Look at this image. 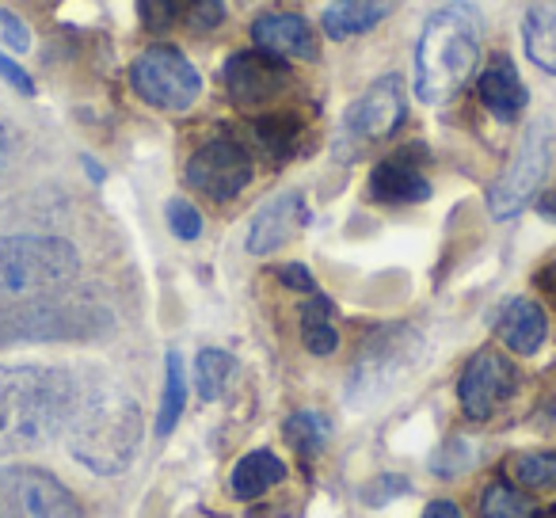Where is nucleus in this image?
I'll return each mask as SVG.
<instances>
[{
	"label": "nucleus",
	"instance_id": "f257e3e1",
	"mask_svg": "<svg viewBox=\"0 0 556 518\" xmlns=\"http://www.w3.org/2000/svg\"><path fill=\"white\" fill-rule=\"evenodd\" d=\"M77 401L80 381L62 366H0V457L65 434Z\"/></svg>",
	"mask_w": 556,
	"mask_h": 518
},
{
	"label": "nucleus",
	"instance_id": "f03ea898",
	"mask_svg": "<svg viewBox=\"0 0 556 518\" xmlns=\"http://www.w3.org/2000/svg\"><path fill=\"white\" fill-rule=\"evenodd\" d=\"M141 408L118 386H100L92 393L80 389V401L65 427L70 454L96 477H115L138 457L141 450Z\"/></svg>",
	"mask_w": 556,
	"mask_h": 518
},
{
	"label": "nucleus",
	"instance_id": "7ed1b4c3",
	"mask_svg": "<svg viewBox=\"0 0 556 518\" xmlns=\"http://www.w3.org/2000/svg\"><path fill=\"white\" fill-rule=\"evenodd\" d=\"M480 62V16L454 0L424 24L416 47V96L424 103H446L469 85Z\"/></svg>",
	"mask_w": 556,
	"mask_h": 518
},
{
	"label": "nucleus",
	"instance_id": "20e7f679",
	"mask_svg": "<svg viewBox=\"0 0 556 518\" xmlns=\"http://www.w3.org/2000/svg\"><path fill=\"white\" fill-rule=\"evenodd\" d=\"M80 271V252L50 232H9L0 237V309L39 302L65 290Z\"/></svg>",
	"mask_w": 556,
	"mask_h": 518
},
{
	"label": "nucleus",
	"instance_id": "39448f33",
	"mask_svg": "<svg viewBox=\"0 0 556 518\" xmlns=\"http://www.w3.org/2000/svg\"><path fill=\"white\" fill-rule=\"evenodd\" d=\"M419 355H424V340H419L416 328H408V325L378 328L355 358V370H351V381H348V401L355 404V408L386 401V396L396 393V386L416 370Z\"/></svg>",
	"mask_w": 556,
	"mask_h": 518
},
{
	"label": "nucleus",
	"instance_id": "423d86ee",
	"mask_svg": "<svg viewBox=\"0 0 556 518\" xmlns=\"http://www.w3.org/2000/svg\"><path fill=\"white\" fill-rule=\"evenodd\" d=\"M111 317L96 305L70 302V298H39V302L0 309V343H35V340H85L108 328Z\"/></svg>",
	"mask_w": 556,
	"mask_h": 518
},
{
	"label": "nucleus",
	"instance_id": "0eeeda50",
	"mask_svg": "<svg viewBox=\"0 0 556 518\" xmlns=\"http://www.w3.org/2000/svg\"><path fill=\"white\" fill-rule=\"evenodd\" d=\"M548 164H553V123H548V118H538V123L522 134L507 172H503L500 184H495L492 194H488L492 217L507 222V217L522 214V210L530 206L533 194L541 191V184H545Z\"/></svg>",
	"mask_w": 556,
	"mask_h": 518
},
{
	"label": "nucleus",
	"instance_id": "6e6552de",
	"mask_svg": "<svg viewBox=\"0 0 556 518\" xmlns=\"http://www.w3.org/2000/svg\"><path fill=\"white\" fill-rule=\"evenodd\" d=\"M130 88L156 111H187L202 96V77L176 47H149L130 65Z\"/></svg>",
	"mask_w": 556,
	"mask_h": 518
},
{
	"label": "nucleus",
	"instance_id": "1a4fd4ad",
	"mask_svg": "<svg viewBox=\"0 0 556 518\" xmlns=\"http://www.w3.org/2000/svg\"><path fill=\"white\" fill-rule=\"evenodd\" d=\"M0 518H85L80 500L47 469H0Z\"/></svg>",
	"mask_w": 556,
	"mask_h": 518
},
{
	"label": "nucleus",
	"instance_id": "9d476101",
	"mask_svg": "<svg viewBox=\"0 0 556 518\" xmlns=\"http://www.w3.org/2000/svg\"><path fill=\"white\" fill-rule=\"evenodd\" d=\"M252 179V153L237 138H210L187 161V184L214 202H229Z\"/></svg>",
	"mask_w": 556,
	"mask_h": 518
},
{
	"label": "nucleus",
	"instance_id": "9b49d317",
	"mask_svg": "<svg viewBox=\"0 0 556 518\" xmlns=\"http://www.w3.org/2000/svg\"><path fill=\"white\" fill-rule=\"evenodd\" d=\"M515 389H518V370L500 351H480V355H472V363L465 366L462 381H457V396H462V408L469 419H492L495 408H500Z\"/></svg>",
	"mask_w": 556,
	"mask_h": 518
},
{
	"label": "nucleus",
	"instance_id": "f8f14e48",
	"mask_svg": "<svg viewBox=\"0 0 556 518\" xmlns=\"http://www.w3.org/2000/svg\"><path fill=\"white\" fill-rule=\"evenodd\" d=\"M404 115H408V103H404L401 77H381L348 108L343 134H351L355 141H381L404 123Z\"/></svg>",
	"mask_w": 556,
	"mask_h": 518
},
{
	"label": "nucleus",
	"instance_id": "ddd939ff",
	"mask_svg": "<svg viewBox=\"0 0 556 518\" xmlns=\"http://www.w3.org/2000/svg\"><path fill=\"white\" fill-rule=\"evenodd\" d=\"M287 62L275 54H232L222 65V85L237 108H263L287 88Z\"/></svg>",
	"mask_w": 556,
	"mask_h": 518
},
{
	"label": "nucleus",
	"instance_id": "4468645a",
	"mask_svg": "<svg viewBox=\"0 0 556 518\" xmlns=\"http://www.w3.org/2000/svg\"><path fill=\"white\" fill-rule=\"evenodd\" d=\"M309 222V210H305V199L298 191H282L270 202H263L260 214L248 225V252L252 255H270L275 248H282L290 237H294L302 225Z\"/></svg>",
	"mask_w": 556,
	"mask_h": 518
},
{
	"label": "nucleus",
	"instance_id": "2eb2a0df",
	"mask_svg": "<svg viewBox=\"0 0 556 518\" xmlns=\"http://www.w3.org/2000/svg\"><path fill=\"white\" fill-rule=\"evenodd\" d=\"M252 39L263 54L275 58H302V62H317L320 47L313 27L305 24L302 16H290V12H270V16H260L252 24Z\"/></svg>",
	"mask_w": 556,
	"mask_h": 518
},
{
	"label": "nucleus",
	"instance_id": "dca6fc26",
	"mask_svg": "<svg viewBox=\"0 0 556 518\" xmlns=\"http://www.w3.org/2000/svg\"><path fill=\"white\" fill-rule=\"evenodd\" d=\"M370 194L386 206H412V202L431 199V184L427 176L408 161L404 153L386 156V161L374 164L370 172Z\"/></svg>",
	"mask_w": 556,
	"mask_h": 518
},
{
	"label": "nucleus",
	"instance_id": "f3484780",
	"mask_svg": "<svg viewBox=\"0 0 556 518\" xmlns=\"http://www.w3.org/2000/svg\"><path fill=\"white\" fill-rule=\"evenodd\" d=\"M495 336L503 340V348L515 351V355H538L541 343L548 336L545 309L530 298H510L503 305L500 320H495Z\"/></svg>",
	"mask_w": 556,
	"mask_h": 518
},
{
	"label": "nucleus",
	"instance_id": "a211bd4d",
	"mask_svg": "<svg viewBox=\"0 0 556 518\" xmlns=\"http://www.w3.org/2000/svg\"><path fill=\"white\" fill-rule=\"evenodd\" d=\"M477 88H480V103H484L500 123H515L526 111V88L510 58H503V54L492 58V65L480 73Z\"/></svg>",
	"mask_w": 556,
	"mask_h": 518
},
{
	"label": "nucleus",
	"instance_id": "6ab92c4d",
	"mask_svg": "<svg viewBox=\"0 0 556 518\" xmlns=\"http://www.w3.org/2000/svg\"><path fill=\"white\" fill-rule=\"evenodd\" d=\"M282 480H287V462L278 454H270V450H252V454L240 457L237 469H232L229 492L237 495V500H260L263 492H270V488L282 484Z\"/></svg>",
	"mask_w": 556,
	"mask_h": 518
},
{
	"label": "nucleus",
	"instance_id": "aec40b11",
	"mask_svg": "<svg viewBox=\"0 0 556 518\" xmlns=\"http://www.w3.org/2000/svg\"><path fill=\"white\" fill-rule=\"evenodd\" d=\"M522 42L530 62L556 77V0H533L522 16Z\"/></svg>",
	"mask_w": 556,
	"mask_h": 518
},
{
	"label": "nucleus",
	"instance_id": "412c9836",
	"mask_svg": "<svg viewBox=\"0 0 556 518\" xmlns=\"http://www.w3.org/2000/svg\"><path fill=\"white\" fill-rule=\"evenodd\" d=\"M386 4L381 0H336L325 12V35L332 39H351V35H363L370 27H378V20L386 16Z\"/></svg>",
	"mask_w": 556,
	"mask_h": 518
},
{
	"label": "nucleus",
	"instance_id": "4be33fe9",
	"mask_svg": "<svg viewBox=\"0 0 556 518\" xmlns=\"http://www.w3.org/2000/svg\"><path fill=\"white\" fill-rule=\"evenodd\" d=\"M302 343L309 355L325 358L340 348V328H336V317H332V302L325 298H313L309 305L302 309Z\"/></svg>",
	"mask_w": 556,
	"mask_h": 518
},
{
	"label": "nucleus",
	"instance_id": "5701e85b",
	"mask_svg": "<svg viewBox=\"0 0 556 518\" xmlns=\"http://www.w3.org/2000/svg\"><path fill=\"white\" fill-rule=\"evenodd\" d=\"M187 408V378H184V358L179 351H168V363H164V393H161V412H156V434L168 439L176 431L179 416Z\"/></svg>",
	"mask_w": 556,
	"mask_h": 518
},
{
	"label": "nucleus",
	"instance_id": "b1692460",
	"mask_svg": "<svg viewBox=\"0 0 556 518\" xmlns=\"http://www.w3.org/2000/svg\"><path fill=\"white\" fill-rule=\"evenodd\" d=\"M282 434H287V442L298 450V454L313 457L325 450L328 439H332V424H328L320 412H294V416L282 424Z\"/></svg>",
	"mask_w": 556,
	"mask_h": 518
},
{
	"label": "nucleus",
	"instance_id": "393cba45",
	"mask_svg": "<svg viewBox=\"0 0 556 518\" xmlns=\"http://www.w3.org/2000/svg\"><path fill=\"white\" fill-rule=\"evenodd\" d=\"M480 518H533V503L522 488L492 480L480 495Z\"/></svg>",
	"mask_w": 556,
	"mask_h": 518
},
{
	"label": "nucleus",
	"instance_id": "a878e982",
	"mask_svg": "<svg viewBox=\"0 0 556 518\" xmlns=\"http://www.w3.org/2000/svg\"><path fill=\"white\" fill-rule=\"evenodd\" d=\"M232 355L229 351H217V348H206L199 351V358H194V389H199L202 401H217L225 389V381L232 378Z\"/></svg>",
	"mask_w": 556,
	"mask_h": 518
},
{
	"label": "nucleus",
	"instance_id": "bb28decb",
	"mask_svg": "<svg viewBox=\"0 0 556 518\" xmlns=\"http://www.w3.org/2000/svg\"><path fill=\"white\" fill-rule=\"evenodd\" d=\"M510 477L522 484V492H545L556 488V454H522L510 462Z\"/></svg>",
	"mask_w": 556,
	"mask_h": 518
},
{
	"label": "nucleus",
	"instance_id": "cd10ccee",
	"mask_svg": "<svg viewBox=\"0 0 556 518\" xmlns=\"http://www.w3.org/2000/svg\"><path fill=\"white\" fill-rule=\"evenodd\" d=\"M255 134H260L263 149H267L275 161H282V156L294 153V138H298V123L287 115H278V118H260L255 123Z\"/></svg>",
	"mask_w": 556,
	"mask_h": 518
},
{
	"label": "nucleus",
	"instance_id": "c85d7f7f",
	"mask_svg": "<svg viewBox=\"0 0 556 518\" xmlns=\"http://www.w3.org/2000/svg\"><path fill=\"white\" fill-rule=\"evenodd\" d=\"M472 465H477V446H472L469 439H454L434 454L431 469L439 472V477H457V472L472 469Z\"/></svg>",
	"mask_w": 556,
	"mask_h": 518
},
{
	"label": "nucleus",
	"instance_id": "c756f323",
	"mask_svg": "<svg viewBox=\"0 0 556 518\" xmlns=\"http://www.w3.org/2000/svg\"><path fill=\"white\" fill-rule=\"evenodd\" d=\"M187 4H191V0H141V4H138L141 24H146L153 35H161V31H168V27L176 24L179 12H184Z\"/></svg>",
	"mask_w": 556,
	"mask_h": 518
},
{
	"label": "nucleus",
	"instance_id": "7c9ffc66",
	"mask_svg": "<svg viewBox=\"0 0 556 518\" xmlns=\"http://www.w3.org/2000/svg\"><path fill=\"white\" fill-rule=\"evenodd\" d=\"M164 217H168V229L176 232L179 240H199L202 237V214L187 199H172L168 210H164Z\"/></svg>",
	"mask_w": 556,
	"mask_h": 518
},
{
	"label": "nucleus",
	"instance_id": "2f4dec72",
	"mask_svg": "<svg viewBox=\"0 0 556 518\" xmlns=\"http://www.w3.org/2000/svg\"><path fill=\"white\" fill-rule=\"evenodd\" d=\"M225 20V0H191V12H187V24L194 31H214Z\"/></svg>",
	"mask_w": 556,
	"mask_h": 518
},
{
	"label": "nucleus",
	"instance_id": "473e14b6",
	"mask_svg": "<svg viewBox=\"0 0 556 518\" xmlns=\"http://www.w3.org/2000/svg\"><path fill=\"white\" fill-rule=\"evenodd\" d=\"M0 39L9 42L12 50H20V54H24V50H31V31H27V24L16 16V12L0 9Z\"/></svg>",
	"mask_w": 556,
	"mask_h": 518
},
{
	"label": "nucleus",
	"instance_id": "72a5a7b5",
	"mask_svg": "<svg viewBox=\"0 0 556 518\" xmlns=\"http://www.w3.org/2000/svg\"><path fill=\"white\" fill-rule=\"evenodd\" d=\"M278 279L287 282L290 290H302V294H317V279H313L309 267H305V264H287V267H278Z\"/></svg>",
	"mask_w": 556,
	"mask_h": 518
},
{
	"label": "nucleus",
	"instance_id": "f704fd0d",
	"mask_svg": "<svg viewBox=\"0 0 556 518\" xmlns=\"http://www.w3.org/2000/svg\"><path fill=\"white\" fill-rule=\"evenodd\" d=\"M0 77L9 80L16 92H24V96H35V80L27 77V70H20L16 62H12L9 54H0Z\"/></svg>",
	"mask_w": 556,
	"mask_h": 518
},
{
	"label": "nucleus",
	"instance_id": "c9c22d12",
	"mask_svg": "<svg viewBox=\"0 0 556 518\" xmlns=\"http://www.w3.org/2000/svg\"><path fill=\"white\" fill-rule=\"evenodd\" d=\"M424 518H462V507H457L454 500H434V503H427Z\"/></svg>",
	"mask_w": 556,
	"mask_h": 518
},
{
	"label": "nucleus",
	"instance_id": "e433bc0d",
	"mask_svg": "<svg viewBox=\"0 0 556 518\" xmlns=\"http://www.w3.org/2000/svg\"><path fill=\"white\" fill-rule=\"evenodd\" d=\"M12 153H16V134H12V126L0 118V168L12 161Z\"/></svg>",
	"mask_w": 556,
	"mask_h": 518
},
{
	"label": "nucleus",
	"instance_id": "4c0bfd02",
	"mask_svg": "<svg viewBox=\"0 0 556 518\" xmlns=\"http://www.w3.org/2000/svg\"><path fill=\"white\" fill-rule=\"evenodd\" d=\"M541 287H545V290H548V294H553V298H556V264H553V267H548V271H541Z\"/></svg>",
	"mask_w": 556,
	"mask_h": 518
},
{
	"label": "nucleus",
	"instance_id": "58836bf2",
	"mask_svg": "<svg viewBox=\"0 0 556 518\" xmlns=\"http://www.w3.org/2000/svg\"><path fill=\"white\" fill-rule=\"evenodd\" d=\"M541 214H545V217H553V222H556V194H548V199L541 202Z\"/></svg>",
	"mask_w": 556,
	"mask_h": 518
}]
</instances>
